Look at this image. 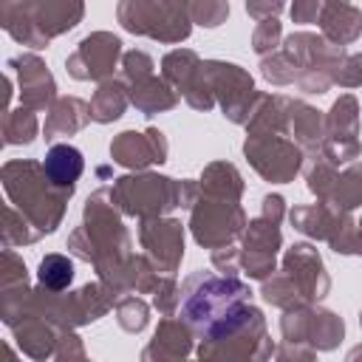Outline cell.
I'll return each instance as SVG.
<instances>
[{"mask_svg":"<svg viewBox=\"0 0 362 362\" xmlns=\"http://www.w3.org/2000/svg\"><path fill=\"white\" fill-rule=\"evenodd\" d=\"M45 175L51 178V184L57 187H71L79 175H82V153L71 144H57L48 150L45 156Z\"/></svg>","mask_w":362,"mask_h":362,"instance_id":"obj_1","label":"cell"},{"mask_svg":"<svg viewBox=\"0 0 362 362\" xmlns=\"http://www.w3.org/2000/svg\"><path fill=\"white\" fill-rule=\"evenodd\" d=\"M71 280H74V263H71L68 257H62V255H48V257L40 263V283H42V286L59 291V288H65Z\"/></svg>","mask_w":362,"mask_h":362,"instance_id":"obj_2","label":"cell"}]
</instances>
